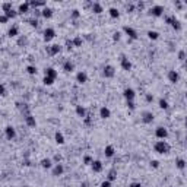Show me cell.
Wrapping results in <instances>:
<instances>
[{"label": "cell", "instance_id": "obj_1", "mask_svg": "<svg viewBox=\"0 0 187 187\" xmlns=\"http://www.w3.org/2000/svg\"><path fill=\"white\" fill-rule=\"evenodd\" d=\"M154 149H155L156 154L164 155V154H168L170 152V145L167 143V140H156L154 143Z\"/></svg>", "mask_w": 187, "mask_h": 187}, {"label": "cell", "instance_id": "obj_2", "mask_svg": "<svg viewBox=\"0 0 187 187\" xmlns=\"http://www.w3.org/2000/svg\"><path fill=\"white\" fill-rule=\"evenodd\" d=\"M165 22H167L168 25H171V27H172V29H175V31H181V22H180L175 16H167V18H165Z\"/></svg>", "mask_w": 187, "mask_h": 187}, {"label": "cell", "instance_id": "obj_3", "mask_svg": "<svg viewBox=\"0 0 187 187\" xmlns=\"http://www.w3.org/2000/svg\"><path fill=\"white\" fill-rule=\"evenodd\" d=\"M149 15L155 16V18H161L164 15V6L161 5H154L151 9H149Z\"/></svg>", "mask_w": 187, "mask_h": 187}, {"label": "cell", "instance_id": "obj_4", "mask_svg": "<svg viewBox=\"0 0 187 187\" xmlns=\"http://www.w3.org/2000/svg\"><path fill=\"white\" fill-rule=\"evenodd\" d=\"M114 75H116V69H114V66H111V64H105V66H104V69H103V76H104V77H107V79H111V77H114Z\"/></svg>", "mask_w": 187, "mask_h": 187}, {"label": "cell", "instance_id": "obj_5", "mask_svg": "<svg viewBox=\"0 0 187 187\" xmlns=\"http://www.w3.org/2000/svg\"><path fill=\"white\" fill-rule=\"evenodd\" d=\"M123 31H124V34L130 38V40H137L139 38V35H137V31L135 29V28H132V27H123Z\"/></svg>", "mask_w": 187, "mask_h": 187}, {"label": "cell", "instance_id": "obj_6", "mask_svg": "<svg viewBox=\"0 0 187 187\" xmlns=\"http://www.w3.org/2000/svg\"><path fill=\"white\" fill-rule=\"evenodd\" d=\"M155 136H156L158 140H165L167 136H168V130H167L165 127L159 126V127H156V130H155Z\"/></svg>", "mask_w": 187, "mask_h": 187}, {"label": "cell", "instance_id": "obj_7", "mask_svg": "<svg viewBox=\"0 0 187 187\" xmlns=\"http://www.w3.org/2000/svg\"><path fill=\"white\" fill-rule=\"evenodd\" d=\"M60 50H61V48H60L59 44H53V45H47V47H45L47 54L51 56V57H53V56H57V54L60 53Z\"/></svg>", "mask_w": 187, "mask_h": 187}, {"label": "cell", "instance_id": "obj_8", "mask_svg": "<svg viewBox=\"0 0 187 187\" xmlns=\"http://www.w3.org/2000/svg\"><path fill=\"white\" fill-rule=\"evenodd\" d=\"M120 64H121V69H123V70H126V72H129V70L132 69V61H130L124 54H121V56H120Z\"/></svg>", "mask_w": 187, "mask_h": 187}, {"label": "cell", "instance_id": "obj_9", "mask_svg": "<svg viewBox=\"0 0 187 187\" xmlns=\"http://www.w3.org/2000/svg\"><path fill=\"white\" fill-rule=\"evenodd\" d=\"M123 95H124L126 101H135V98H136V92H135L133 88H126V89L123 91Z\"/></svg>", "mask_w": 187, "mask_h": 187}, {"label": "cell", "instance_id": "obj_10", "mask_svg": "<svg viewBox=\"0 0 187 187\" xmlns=\"http://www.w3.org/2000/svg\"><path fill=\"white\" fill-rule=\"evenodd\" d=\"M54 37H56V29L54 28H45L44 29V41L45 43H50Z\"/></svg>", "mask_w": 187, "mask_h": 187}, {"label": "cell", "instance_id": "obj_11", "mask_svg": "<svg viewBox=\"0 0 187 187\" xmlns=\"http://www.w3.org/2000/svg\"><path fill=\"white\" fill-rule=\"evenodd\" d=\"M140 119H142V121H143L145 124H151V123L154 121L155 116H154V113H152V111H143Z\"/></svg>", "mask_w": 187, "mask_h": 187}, {"label": "cell", "instance_id": "obj_12", "mask_svg": "<svg viewBox=\"0 0 187 187\" xmlns=\"http://www.w3.org/2000/svg\"><path fill=\"white\" fill-rule=\"evenodd\" d=\"M5 135H6L8 140H13V139L16 137V130H15V127H12V126H8V127L5 129Z\"/></svg>", "mask_w": 187, "mask_h": 187}, {"label": "cell", "instance_id": "obj_13", "mask_svg": "<svg viewBox=\"0 0 187 187\" xmlns=\"http://www.w3.org/2000/svg\"><path fill=\"white\" fill-rule=\"evenodd\" d=\"M91 168H92L93 172H101L103 168H104V165H103V162L100 159H93V162L91 164Z\"/></svg>", "mask_w": 187, "mask_h": 187}, {"label": "cell", "instance_id": "obj_14", "mask_svg": "<svg viewBox=\"0 0 187 187\" xmlns=\"http://www.w3.org/2000/svg\"><path fill=\"white\" fill-rule=\"evenodd\" d=\"M63 172H64L63 164H54V167H53V175L54 177H60V175H63Z\"/></svg>", "mask_w": 187, "mask_h": 187}, {"label": "cell", "instance_id": "obj_15", "mask_svg": "<svg viewBox=\"0 0 187 187\" xmlns=\"http://www.w3.org/2000/svg\"><path fill=\"white\" fill-rule=\"evenodd\" d=\"M76 82H77V83H86V82H88V75H86V72H83V70L77 72V73H76Z\"/></svg>", "mask_w": 187, "mask_h": 187}, {"label": "cell", "instance_id": "obj_16", "mask_svg": "<svg viewBox=\"0 0 187 187\" xmlns=\"http://www.w3.org/2000/svg\"><path fill=\"white\" fill-rule=\"evenodd\" d=\"M100 117L101 119H110L111 117V110L107 107V105H103L100 108Z\"/></svg>", "mask_w": 187, "mask_h": 187}, {"label": "cell", "instance_id": "obj_17", "mask_svg": "<svg viewBox=\"0 0 187 187\" xmlns=\"http://www.w3.org/2000/svg\"><path fill=\"white\" fill-rule=\"evenodd\" d=\"M178 79H180V75H178L177 70H170V72H168V80H170L171 83H177Z\"/></svg>", "mask_w": 187, "mask_h": 187}, {"label": "cell", "instance_id": "obj_18", "mask_svg": "<svg viewBox=\"0 0 187 187\" xmlns=\"http://www.w3.org/2000/svg\"><path fill=\"white\" fill-rule=\"evenodd\" d=\"M29 9H31V5H29V2L21 3V5H19V9H18V13H21V15H25V13H28V12H29Z\"/></svg>", "mask_w": 187, "mask_h": 187}, {"label": "cell", "instance_id": "obj_19", "mask_svg": "<svg viewBox=\"0 0 187 187\" xmlns=\"http://www.w3.org/2000/svg\"><path fill=\"white\" fill-rule=\"evenodd\" d=\"M91 10H92L93 13H97V15H100V13H103V12H104L103 5H101V3H98V2H95V3H92V5H91Z\"/></svg>", "mask_w": 187, "mask_h": 187}, {"label": "cell", "instance_id": "obj_20", "mask_svg": "<svg viewBox=\"0 0 187 187\" xmlns=\"http://www.w3.org/2000/svg\"><path fill=\"white\" fill-rule=\"evenodd\" d=\"M114 154H116L114 146H113V145H107V146H105V149H104V155H105L107 158H113V156H114Z\"/></svg>", "mask_w": 187, "mask_h": 187}, {"label": "cell", "instance_id": "obj_21", "mask_svg": "<svg viewBox=\"0 0 187 187\" xmlns=\"http://www.w3.org/2000/svg\"><path fill=\"white\" fill-rule=\"evenodd\" d=\"M41 12H43V18L44 19H51L53 18V9L51 8L45 6L44 9H41Z\"/></svg>", "mask_w": 187, "mask_h": 187}, {"label": "cell", "instance_id": "obj_22", "mask_svg": "<svg viewBox=\"0 0 187 187\" xmlns=\"http://www.w3.org/2000/svg\"><path fill=\"white\" fill-rule=\"evenodd\" d=\"M25 123H27L28 127H35L37 126V120H35V117L32 114H29V116L25 117Z\"/></svg>", "mask_w": 187, "mask_h": 187}, {"label": "cell", "instance_id": "obj_23", "mask_svg": "<svg viewBox=\"0 0 187 187\" xmlns=\"http://www.w3.org/2000/svg\"><path fill=\"white\" fill-rule=\"evenodd\" d=\"M8 35H9L10 38L18 37V35H19V28H18V25H12V27L9 28V31H8Z\"/></svg>", "mask_w": 187, "mask_h": 187}, {"label": "cell", "instance_id": "obj_24", "mask_svg": "<svg viewBox=\"0 0 187 187\" xmlns=\"http://www.w3.org/2000/svg\"><path fill=\"white\" fill-rule=\"evenodd\" d=\"M41 167H43L44 170H50V168H53V159H50V158H44V159H41Z\"/></svg>", "mask_w": 187, "mask_h": 187}, {"label": "cell", "instance_id": "obj_25", "mask_svg": "<svg viewBox=\"0 0 187 187\" xmlns=\"http://www.w3.org/2000/svg\"><path fill=\"white\" fill-rule=\"evenodd\" d=\"M73 69H75V64H73L70 60H66V61L63 63V70H64V72L70 73V72H73Z\"/></svg>", "mask_w": 187, "mask_h": 187}, {"label": "cell", "instance_id": "obj_26", "mask_svg": "<svg viewBox=\"0 0 187 187\" xmlns=\"http://www.w3.org/2000/svg\"><path fill=\"white\" fill-rule=\"evenodd\" d=\"M45 76L56 79V77H57V70H56L54 67H47V69H45Z\"/></svg>", "mask_w": 187, "mask_h": 187}, {"label": "cell", "instance_id": "obj_27", "mask_svg": "<svg viewBox=\"0 0 187 187\" xmlns=\"http://www.w3.org/2000/svg\"><path fill=\"white\" fill-rule=\"evenodd\" d=\"M76 114L79 116V117H82V119H85L88 114H86V108L85 107H82V105H76Z\"/></svg>", "mask_w": 187, "mask_h": 187}, {"label": "cell", "instance_id": "obj_28", "mask_svg": "<svg viewBox=\"0 0 187 187\" xmlns=\"http://www.w3.org/2000/svg\"><path fill=\"white\" fill-rule=\"evenodd\" d=\"M175 167H177L178 170H184V168L187 167V162H186L183 158H177V159H175Z\"/></svg>", "mask_w": 187, "mask_h": 187}, {"label": "cell", "instance_id": "obj_29", "mask_svg": "<svg viewBox=\"0 0 187 187\" xmlns=\"http://www.w3.org/2000/svg\"><path fill=\"white\" fill-rule=\"evenodd\" d=\"M54 139H56V143H59V145H63L64 143V136H63L61 132H56Z\"/></svg>", "mask_w": 187, "mask_h": 187}, {"label": "cell", "instance_id": "obj_30", "mask_svg": "<svg viewBox=\"0 0 187 187\" xmlns=\"http://www.w3.org/2000/svg\"><path fill=\"white\" fill-rule=\"evenodd\" d=\"M116 178H117V171H116V168H111V170H110V172L107 174V180L113 183Z\"/></svg>", "mask_w": 187, "mask_h": 187}, {"label": "cell", "instance_id": "obj_31", "mask_svg": "<svg viewBox=\"0 0 187 187\" xmlns=\"http://www.w3.org/2000/svg\"><path fill=\"white\" fill-rule=\"evenodd\" d=\"M108 13H110V16H111L113 19H119V18H120V12H119V9H116V8H110Z\"/></svg>", "mask_w": 187, "mask_h": 187}, {"label": "cell", "instance_id": "obj_32", "mask_svg": "<svg viewBox=\"0 0 187 187\" xmlns=\"http://www.w3.org/2000/svg\"><path fill=\"white\" fill-rule=\"evenodd\" d=\"M148 38L152 40V41H156L159 38V32H156V31H148Z\"/></svg>", "mask_w": 187, "mask_h": 187}, {"label": "cell", "instance_id": "obj_33", "mask_svg": "<svg viewBox=\"0 0 187 187\" xmlns=\"http://www.w3.org/2000/svg\"><path fill=\"white\" fill-rule=\"evenodd\" d=\"M13 8H12V3L10 2H5V3H2V10H3V13H6V12H9V10H12Z\"/></svg>", "mask_w": 187, "mask_h": 187}, {"label": "cell", "instance_id": "obj_34", "mask_svg": "<svg viewBox=\"0 0 187 187\" xmlns=\"http://www.w3.org/2000/svg\"><path fill=\"white\" fill-rule=\"evenodd\" d=\"M158 104H159V108H161V110H168V107H170V105H168V101L164 100V98H161V100L158 101Z\"/></svg>", "mask_w": 187, "mask_h": 187}, {"label": "cell", "instance_id": "obj_35", "mask_svg": "<svg viewBox=\"0 0 187 187\" xmlns=\"http://www.w3.org/2000/svg\"><path fill=\"white\" fill-rule=\"evenodd\" d=\"M72 41H73V45H75V47H80V45H82V43H83L82 37H79V35H77V37H75Z\"/></svg>", "mask_w": 187, "mask_h": 187}, {"label": "cell", "instance_id": "obj_36", "mask_svg": "<svg viewBox=\"0 0 187 187\" xmlns=\"http://www.w3.org/2000/svg\"><path fill=\"white\" fill-rule=\"evenodd\" d=\"M54 80H56V79H53V77L44 76V79H43V83H44V85H47V86H51V85L54 83Z\"/></svg>", "mask_w": 187, "mask_h": 187}, {"label": "cell", "instance_id": "obj_37", "mask_svg": "<svg viewBox=\"0 0 187 187\" xmlns=\"http://www.w3.org/2000/svg\"><path fill=\"white\" fill-rule=\"evenodd\" d=\"M92 162H93V158H92L91 155H85V156H83V164H85V165H91Z\"/></svg>", "mask_w": 187, "mask_h": 187}, {"label": "cell", "instance_id": "obj_38", "mask_svg": "<svg viewBox=\"0 0 187 187\" xmlns=\"http://www.w3.org/2000/svg\"><path fill=\"white\" fill-rule=\"evenodd\" d=\"M5 15H6V16H8L9 19H13V18H16V16H18V12L12 9V10H9V12H6Z\"/></svg>", "mask_w": 187, "mask_h": 187}, {"label": "cell", "instance_id": "obj_39", "mask_svg": "<svg viewBox=\"0 0 187 187\" xmlns=\"http://www.w3.org/2000/svg\"><path fill=\"white\" fill-rule=\"evenodd\" d=\"M70 18H72V19H79V18H80V12H79L77 9H73L72 13H70Z\"/></svg>", "mask_w": 187, "mask_h": 187}, {"label": "cell", "instance_id": "obj_40", "mask_svg": "<svg viewBox=\"0 0 187 187\" xmlns=\"http://www.w3.org/2000/svg\"><path fill=\"white\" fill-rule=\"evenodd\" d=\"M27 72H28L29 75H37V72H38V70H37V67H35V66L29 64V66L27 67Z\"/></svg>", "mask_w": 187, "mask_h": 187}, {"label": "cell", "instance_id": "obj_41", "mask_svg": "<svg viewBox=\"0 0 187 187\" xmlns=\"http://www.w3.org/2000/svg\"><path fill=\"white\" fill-rule=\"evenodd\" d=\"M27 43H28L27 37H24V35H22V37H19V40H18V44H19V45H25Z\"/></svg>", "mask_w": 187, "mask_h": 187}, {"label": "cell", "instance_id": "obj_42", "mask_svg": "<svg viewBox=\"0 0 187 187\" xmlns=\"http://www.w3.org/2000/svg\"><path fill=\"white\" fill-rule=\"evenodd\" d=\"M9 21V18L5 15V13H2V15H0V24H6Z\"/></svg>", "mask_w": 187, "mask_h": 187}, {"label": "cell", "instance_id": "obj_43", "mask_svg": "<svg viewBox=\"0 0 187 187\" xmlns=\"http://www.w3.org/2000/svg\"><path fill=\"white\" fill-rule=\"evenodd\" d=\"M28 22H29V25H31V27H38V19H35V18L29 19Z\"/></svg>", "mask_w": 187, "mask_h": 187}, {"label": "cell", "instance_id": "obj_44", "mask_svg": "<svg viewBox=\"0 0 187 187\" xmlns=\"http://www.w3.org/2000/svg\"><path fill=\"white\" fill-rule=\"evenodd\" d=\"M178 60H181V61H184L186 60V53L181 50V51H178Z\"/></svg>", "mask_w": 187, "mask_h": 187}, {"label": "cell", "instance_id": "obj_45", "mask_svg": "<svg viewBox=\"0 0 187 187\" xmlns=\"http://www.w3.org/2000/svg\"><path fill=\"white\" fill-rule=\"evenodd\" d=\"M126 104H127V107H129L130 110H135V108H136V104H135V101H126Z\"/></svg>", "mask_w": 187, "mask_h": 187}, {"label": "cell", "instance_id": "obj_46", "mask_svg": "<svg viewBox=\"0 0 187 187\" xmlns=\"http://www.w3.org/2000/svg\"><path fill=\"white\" fill-rule=\"evenodd\" d=\"M151 167L152 168H159V161H156V159L151 161Z\"/></svg>", "mask_w": 187, "mask_h": 187}, {"label": "cell", "instance_id": "obj_47", "mask_svg": "<svg viewBox=\"0 0 187 187\" xmlns=\"http://www.w3.org/2000/svg\"><path fill=\"white\" fill-rule=\"evenodd\" d=\"M101 187H111V181H108V180L105 178V180L101 183Z\"/></svg>", "mask_w": 187, "mask_h": 187}, {"label": "cell", "instance_id": "obj_48", "mask_svg": "<svg viewBox=\"0 0 187 187\" xmlns=\"http://www.w3.org/2000/svg\"><path fill=\"white\" fill-rule=\"evenodd\" d=\"M120 37H121V34H120L119 31L113 34V40H114V41H119V40H120Z\"/></svg>", "mask_w": 187, "mask_h": 187}, {"label": "cell", "instance_id": "obj_49", "mask_svg": "<svg viewBox=\"0 0 187 187\" xmlns=\"http://www.w3.org/2000/svg\"><path fill=\"white\" fill-rule=\"evenodd\" d=\"M0 89H2V97H6L8 95V93H6V85L2 83V88H0Z\"/></svg>", "mask_w": 187, "mask_h": 187}, {"label": "cell", "instance_id": "obj_50", "mask_svg": "<svg viewBox=\"0 0 187 187\" xmlns=\"http://www.w3.org/2000/svg\"><path fill=\"white\" fill-rule=\"evenodd\" d=\"M129 187H142V184H140L139 181H133V183L129 184Z\"/></svg>", "mask_w": 187, "mask_h": 187}, {"label": "cell", "instance_id": "obj_51", "mask_svg": "<svg viewBox=\"0 0 187 187\" xmlns=\"http://www.w3.org/2000/svg\"><path fill=\"white\" fill-rule=\"evenodd\" d=\"M145 98H146V101H148V103H152V101H154V95H152V93H146V97H145Z\"/></svg>", "mask_w": 187, "mask_h": 187}, {"label": "cell", "instance_id": "obj_52", "mask_svg": "<svg viewBox=\"0 0 187 187\" xmlns=\"http://www.w3.org/2000/svg\"><path fill=\"white\" fill-rule=\"evenodd\" d=\"M60 161H61V156L57 154V155H54V162L56 164H60Z\"/></svg>", "mask_w": 187, "mask_h": 187}, {"label": "cell", "instance_id": "obj_53", "mask_svg": "<svg viewBox=\"0 0 187 187\" xmlns=\"http://www.w3.org/2000/svg\"><path fill=\"white\" fill-rule=\"evenodd\" d=\"M66 45H67V50H72V48L75 47V45H73V41H67Z\"/></svg>", "mask_w": 187, "mask_h": 187}, {"label": "cell", "instance_id": "obj_54", "mask_svg": "<svg viewBox=\"0 0 187 187\" xmlns=\"http://www.w3.org/2000/svg\"><path fill=\"white\" fill-rule=\"evenodd\" d=\"M133 9H135V6H133V5H129V6H127V10H129V12H132Z\"/></svg>", "mask_w": 187, "mask_h": 187}, {"label": "cell", "instance_id": "obj_55", "mask_svg": "<svg viewBox=\"0 0 187 187\" xmlns=\"http://www.w3.org/2000/svg\"><path fill=\"white\" fill-rule=\"evenodd\" d=\"M80 187H88V183H83V184H80Z\"/></svg>", "mask_w": 187, "mask_h": 187}, {"label": "cell", "instance_id": "obj_56", "mask_svg": "<svg viewBox=\"0 0 187 187\" xmlns=\"http://www.w3.org/2000/svg\"><path fill=\"white\" fill-rule=\"evenodd\" d=\"M184 124H186V129H187V117H186V120H184Z\"/></svg>", "mask_w": 187, "mask_h": 187}, {"label": "cell", "instance_id": "obj_57", "mask_svg": "<svg viewBox=\"0 0 187 187\" xmlns=\"http://www.w3.org/2000/svg\"><path fill=\"white\" fill-rule=\"evenodd\" d=\"M184 66H186V67H187V59H186V60H184Z\"/></svg>", "mask_w": 187, "mask_h": 187}, {"label": "cell", "instance_id": "obj_58", "mask_svg": "<svg viewBox=\"0 0 187 187\" xmlns=\"http://www.w3.org/2000/svg\"><path fill=\"white\" fill-rule=\"evenodd\" d=\"M186 100H187V92H186Z\"/></svg>", "mask_w": 187, "mask_h": 187}, {"label": "cell", "instance_id": "obj_59", "mask_svg": "<svg viewBox=\"0 0 187 187\" xmlns=\"http://www.w3.org/2000/svg\"><path fill=\"white\" fill-rule=\"evenodd\" d=\"M186 148H187V140H186Z\"/></svg>", "mask_w": 187, "mask_h": 187}]
</instances>
